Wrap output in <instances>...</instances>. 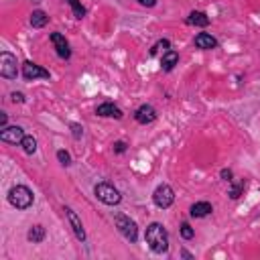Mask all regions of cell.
I'll list each match as a JSON object with an SVG mask.
<instances>
[{"label": "cell", "mask_w": 260, "mask_h": 260, "mask_svg": "<svg viewBox=\"0 0 260 260\" xmlns=\"http://www.w3.org/2000/svg\"><path fill=\"white\" fill-rule=\"evenodd\" d=\"M144 240L154 254H167L169 252V232L165 230L162 223H158V221L148 223L146 232H144Z\"/></svg>", "instance_id": "6da1fadb"}, {"label": "cell", "mask_w": 260, "mask_h": 260, "mask_svg": "<svg viewBox=\"0 0 260 260\" xmlns=\"http://www.w3.org/2000/svg\"><path fill=\"white\" fill-rule=\"evenodd\" d=\"M35 201V195L32 191L26 187V185H14L10 191H8V203L14 207V209H28Z\"/></svg>", "instance_id": "7a4b0ae2"}, {"label": "cell", "mask_w": 260, "mask_h": 260, "mask_svg": "<svg viewBox=\"0 0 260 260\" xmlns=\"http://www.w3.org/2000/svg\"><path fill=\"white\" fill-rule=\"evenodd\" d=\"M114 223H116V230L122 234L124 240H128L130 244H136V242H138V225H136V221H134L130 215L118 213V215L114 217Z\"/></svg>", "instance_id": "3957f363"}, {"label": "cell", "mask_w": 260, "mask_h": 260, "mask_svg": "<svg viewBox=\"0 0 260 260\" xmlns=\"http://www.w3.org/2000/svg\"><path fill=\"white\" fill-rule=\"evenodd\" d=\"M93 195H95L104 205H118V203L122 201L120 191H118L112 183H108V181L98 183V185L93 187Z\"/></svg>", "instance_id": "277c9868"}, {"label": "cell", "mask_w": 260, "mask_h": 260, "mask_svg": "<svg viewBox=\"0 0 260 260\" xmlns=\"http://www.w3.org/2000/svg\"><path fill=\"white\" fill-rule=\"evenodd\" d=\"M175 201V191L171 185L167 183H160L154 191H152V203L158 207V209H169Z\"/></svg>", "instance_id": "5b68a950"}, {"label": "cell", "mask_w": 260, "mask_h": 260, "mask_svg": "<svg viewBox=\"0 0 260 260\" xmlns=\"http://www.w3.org/2000/svg\"><path fill=\"white\" fill-rule=\"evenodd\" d=\"M0 75L4 79H16V75H18V61L8 51L0 53Z\"/></svg>", "instance_id": "8992f818"}, {"label": "cell", "mask_w": 260, "mask_h": 260, "mask_svg": "<svg viewBox=\"0 0 260 260\" xmlns=\"http://www.w3.org/2000/svg\"><path fill=\"white\" fill-rule=\"evenodd\" d=\"M22 77H24L26 81H35V79H49L51 73H49L45 67L37 65L35 61H24V63H22Z\"/></svg>", "instance_id": "52a82bcc"}, {"label": "cell", "mask_w": 260, "mask_h": 260, "mask_svg": "<svg viewBox=\"0 0 260 260\" xmlns=\"http://www.w3.org/2000/svg\"><path fill=\"white\" fill-rule=\"evenodd\" d=\"M49 39H51V43H53V47H55V51H57V55L61 57V59H69L71 57V49H69V41L65 39V35L63 32H59V30H53L51 35H49Z\"/></svg>", "instance_id": "ba28073f"}, {"label": "cell", "mask_w": 260, "mask_h": 260, "mask_svg": "<svg viewBox=\"0 0 260 260\" xmlns=\"http://www.w3.org/2000/svg\"><path fill=\"white\" fill-rule=\"evenodd\" d=\"M63 211H65V217H67V221H69V225H71V230H73V234H75V238L79 240V242H85V230H83V223H81V219H79V215L71 209V207H63Z\"/></svg>", "instance_id": "9c48e42d"}, {"label": "cell", "mask_w": 260, "mask_h": 260, "mask_svg": "<svg viewBox=\"0 0 260 260\" xmlns=\"http://www.w3.org/2000/svg\"><path fill=\"white\" fill-rule=\"evenodd\" d=\"M24 130L20 126H6L0 130V140L2 142H8V144H20L22 138H24Z\"/></svg>", "instance_id": "30bf717a"}, {"label": "cell", "mask_w": 260, "mask_h": 260, "mask_svg": "<svg viewBox=\"0 0 260 260\" xmlns=\"http://www.w3.org/2000/svg\"><path fill=\"white\" fill-rule=\"evenodd\" d=\"M134 120L138 122V124H152L154 120H156V110L150 106V104H142V106H138L136 108V112H134Z\"/></svg>", "instance_id": "8fae6325"}, {"label": "cell", "mask_w": 260, "mask_h": 260, "mask_svg": "<svg viewBox=\"0 0 260 260\" xmlns=\"http://www.w3.org/2000/svg\"><path fill=\"white\" fill-rule=\"evenodd\" d=\"M95 114L102 116V118H114V120H120L124 116V112L114 104V102H104L95 108Z\"/></svg>", "instance_id": "7c38bea8"}, {"label": "cell", "mask_w": 260, "mask_h": 260, "mask_svg": "<svg viewBox=\"0 0 260 260\" xmlns=\"http://www.w3.org/2000/svg\"><path fill=\"white\" fill-rule=\"evenodd\" d=\"M193 45L197 49H201V51H211V49L217 47V39L211 37L209 32H197L195 39H193Z\"/></svg>", "instance_id": "4fadbf2b"}, {"label": "cell", "mask_w": 260, "mask_h": 260, "mask_svg": "<svg viewBox=\"0 0 260 260\" xmlns=\"http://www.w3.org/2000/svg\"><path fill=\"white\" fill-rule=\"evenodd\" d=\"M209 16L205 14V12H201V10H193V12H189V16L185 18V24H189V26H199V28H205V26H209Z\"/></svg>", "instance_id": "5bb4252c"}, {"label": "cell", "mask_w": 260, "mask_h": 260, "mask_svg": "<svg viewBox=\"0 0 260 260\" xmlns=\"http://www.w3.org/2000/svg\"><path fill=\"white\" fill-rule=\"evenodd\" d=\"M211 211H213V207H211L209 201H195V203L189 207V215H191V217H197V219L207 217Z\"/></svg>", "instance_id": "9a60e30c"}, {"label": "cell", "mask_w": 260, "mask_h": 260, "mask_svg": "<svg viewBox=\"0 0 260 260\" xmlns=\"http://www.w3.org/2000/svg\"><path fill=\"white\" fill-rule=\"evenodd\" d=\"M177 63H179V53H177V51L169 49L167 53H162V57H160V69H162V71H167V73L173 71Z\"/></svg>", "instance_id": "2e32d148"}, {"label": "cell", "mask_w": 260, "mask_h": 260, "mask_svg": "<svg viewBox=\"0 0 260 260\" xmlns=\"http://www.w3.org/2000/svg\"><path fill=\"white\" fill-rule=\"evenodd\" d=\"M26 238H28V242H32V244H41V242L47 238V230H45V225H41V223L30 225Z\"/></svg>", "instance_id": "e0dca14e"}, {"label": "cell", "mask_w": 260, "mask_h": 260, "mask_svg": "<svg viewBox=\"0 0 260 260\" xmlns=\"http://www.w3.org/2000/svg\"><path fill=\"white\" fill-rule=\"evenodd\" d=\"M47 22H49V14L45 10L37 8L30 12V26L32 28H43V26H47Z\"/></svg>", "instance_id": "ac0fdd59"}, {"label": "cell", "mask_w": 260, "mask_h": 260, "mask_svg": "<svg viewBox=\"0 0 260 260\" xmlns=\"http://www.w3.org/2000/svg\"><path fill=\"white\" fill-rule=\"evenodd\" d=\"M20 146H22L24 154H35V152H37V138H35V136H30V134H26V136L22 138Z\"/></svg>", "instance_id": "d6986e66"}, {"label": "cell", "mask_w": 260, "mask_h": 260, "mask_svg": "<svg viewBox=\"0 0 260 260\" xmlns=\"http://www.w3.org/2000/svg\"><path fill=\"white\" fill-rule=\"evenodd\" d=\"M244 187H246V181H230V189H228V195H230L232 199H238V197L242 195Z\"/></svg>", "instance_id": "ffe728a7"}, {"label": "cell", "mask_w": 260, "mask_h": 260, "mask_svg": "<svg viewBox=\"0 0 260 260\" xmlns=\"http://www.w3.org/2000/svg\"><path fill=\"white\" fill-rule=\"evenodd\" d=\"M67 4L71 6V10H73V16H75V18H79V20H81V18L85 16V8L81 6V2H79V0H67Z\"/></svg>", "instance_id": "44dd1931"}, {"label": "cell", "mask_w": 260, "mask_h": 260, "mask_svg": "<svg viewBox=\"0 0 260 260\" xmlns=\"http://www.w3.org/2000/svg\"><path fill=\"white\" fill-rule=\"evenodd\" d=\"M179 234H181V238H183V240H193V238H195V230H193L187 221H183V223H181Z\"/></svg>", "instance_id": "7402d4cb"}, {"label": "cell", "mask_w": 260, "mask_h": 260, "mask_svg": "<svg viewBox=\"0 0 260 260\" xmlns=\"http://www.w3.org/2000/svg\"><path fill=\"white\" fill-rule=\"evenodd\" d=\"M158 49H162V53H167V51L171 49V41H169V39H160L156 45H152L150 55H156V53H158Z\"/></svg>", "instance_id": "603a6c76"}, {"label": "cell", "mask_w": 260, "mask_h": 260, "mask_svg": "<svg viewBox=\"0 0 260 260\" xmlns=\"http://www.w3.org/2000/svg\"><path fill=\"white\" fill-rule=\"evenodd\" d=\"M69 130H71V136H73L75 140H79V138L83 136V126H81L79 122H71V124H69Z\"/></svg>", "instance_id": "cb8c5ba5"}, {"label": "cell", "mask_w": 260, "mask_h": 260, "mask_svg": "<svg viewBox=\"0 0 260 260\" xmlns=\"http://www.w3.org/2000/svg\"><path fill=\"white\" fill-rule=\"evenodd\" d=\"M57 160H59L63 167H69V165H71V154H69L67 150L59 148V150H57Z\"/></svg>", "instance_id": "d4e9b609"}, {"label": "cell", "mask_w": 260, "mask_h": 260, "mask_svg": "<svg viewBox=\"0 0 260 260\" xmlns=\"http://www.w3.org/2000/svg\"><path fill=\"white\" fill-rule=\"evenodd\" d=\"M126 148H128V144H126L124 140H116V142H114V152H116V154H124Z\"/></svg>", "instance_id": "484cf974"}, {"label": "cell", "mask_w": 260, "mask_h": 260, "mask_svg": "<svg viewBox=\"0 0 260 260\" xmlns=\"http://www.w3.org/2000/svg\"><path fill=\"white\" fill-rule=\"evenodd\" d=\"M219 177H221L223 181H228V183L234 181V173H232V169H221V171H219Z\"/></svg>", "instance_id": "4316f807"}, {"label": "cell", "mask_w": 260, "mask_h": 260, "mask_svg": "<svg viewBox=\"0 0 260 260\" xmlns=\"http://www.w3.org/2000/svg\"><path fill=\"white\" fill-rule=\"evenodd\" d=\"M10 100H12L14 104H24V93H20V91H12V93H10Z\"/></svg>", "instance_id": "83f0119b"}, {"label": "cell", "mask_w": 260, "mask_h": 260, "mask_svg": "<svg viewBox=\"0 0 260 260\" xmlns=\"http://www.w3.org/2000/svg\"><path fill=\"white\" fill-rule=\"evenodd\" d=\"M140 6H146V8H152V6H156V0H136Z\"/></svg>", "instance_id": "f1b7e54d"}, {"label": "cell", "mask_w": 260, "mask_h": 260, "mask_svg": "<svg viewBox=\"0 0 260 260\" xmlns=\"http://www.w3.org/2000/svg\"><path fill=\"white\" fill-rule=\"evenodd\" d=\"M6 122H8V114L6 112H0V130L6 128Z\"/></svg>", "instance_id": "f546056e"}, {"label": "cell", "mask_w": 260, "mask_h": 260, "mask_svg": "<svg viewBox=\"0 0 260 260\" xmlns=\"http://www.w3.org/2000/svg\"><path fill=\"white\" fill-rule=\"evenodd\" d=\"M181 256H183V258H193V254H191V252H187L185 248L181 250Z\"/></svg>", "instance_id": "4dcf8cb0"}]
</instances>
